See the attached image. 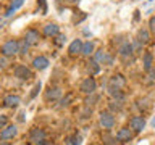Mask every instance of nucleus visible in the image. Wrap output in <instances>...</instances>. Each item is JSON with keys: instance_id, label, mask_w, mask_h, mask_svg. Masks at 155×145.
<instances>
[{"instance_id": "nucleus-13", "label": "nucleus", "mask_w": 155, "mask_h": 145, "mask_svg": "<svg viewBox=\"0 0 155 145\" xmlns=\"http://www.w3.org/2000/svg\"><path fill=\"white\" fill-rule=\"evenodd\" d=\"M44 34L48 36V37H55V36L60 34V27H58L55 23H48V24L44 26Z\"/></svg>"}, {"instance_id": "nucleus-12", "label": "nucleus", "mask_w": 155, "mask_h": 145, "mask_svg": "<svg viewBox=\"0 0 155 145\" xmlns=\"http://www.w3.org/2000/svg\"><path fill=\"white\" fill-rule=\"evenodd\" d=\"M19 103H21V98H19L18 95H7L3 98V105L7 106V108H16Z\"/></svg>"}, {"instance_id": "nucleus-35", "label": "nucleus", "mask_w": 155, "mask_h": 145, "mask_svg": "<svg viewBox=\"0 0 155 145\" xmlns=\"http://www.w3.org/2000/svg\"><path fill=\"white\" fill-rule=\"evenodd\" d=\"M0 145H12L10 142H5V140H2V142H0Z\"/></svg>"}, {"instance_id": "nucleus-10", "label": "nucleus", "mask_w": 155, "mask_h": 145, "mask_svg": "<svg viewBox=\"0 0 155 145\" xmlns=\"http://www.w3.org/2000/svg\"><path fill=\"white\" fill-rule=\"evenodd\" d=\"M131 139H133V132H131L129 127H123L116 132V140L118 142H129Z\"/></svg>"}, {"instance_id": "nucleus-33", "label": "nucleus", "mask_w": 155, "mask_h": 145, "mask_svg": "<svg viewBox=\"0 0 155 145\" xmlns=\"http://www.w3.org/2000/svg\"><path fill=\"white\" fill-rule=\"evenodd\" d=\"M24 114H26L24 111H23V113H19V121H24Z\"/></svg>"}, {"instance_id": "nucleus-6", "label": "nucleus", "mask_w": 155, "mask_h": 145, "mask_svg": "<svg viewBox=\"0 0 155 145\" xmlns=\"http://www.w3.org/2000/svg\"><path fill=\"white\" fill-rule=\"evenodd\" d=\"M129 126H131V129H133L134 132H142L144 127H145L144 116H133L131 121H129Z\"/></svg>"}, {"instance_id": "nucleus-37", "label": "nucleus", "mask_w": 155, "mask_h": 145, "mask_svg": "<svg viewBox=\"0 0 155 145\" xmlns=\"http://www.w3.org/2000/svg\"><path fill=\"white\" fill-rule=\"evenodd\" d=\"M68 2H79V0H68Z\"/></svg>"}, {"instance_id": "nucleus-29", "label": "nucleus", "mask_w": 155, "mask_h": 145, "mask_svg": "<svg viewBox=\"0 0 155 145\" xmlns=\"http://www.w3.org/2000/svg\"><path fill=\"white\" fill-rule=\"evenodd\" d=\"M39 3H41V7H42V13L45 14L47 13V3H45V0H39Z\"/></svg>"}, {"instance_id": "nucleus-28", "label": "nucleus", "mask_w": 155, "mask_h": 145, "mask_svg": "<svg viewBox=\"0 0 155 145\" xmlns=\"http://www.w3.org/2000/svg\"><path fill=\"white\" fill-rule=\"evenodd\" d=\"M7 124H8V116H5V114H0V129H3Z\"/></svg>"}, {"instance_id": "nucleus-34", "label": "nucleus", "mask_w": 155, "mask_h": 145, "mask_svg": "<svg viewBox=\"0 0 155 145\" xmlns=\"http://www.w3.org/2000/svg\"><path fill=\"white\" fill-rule=\"evenodd\" d=\"M36 145H50V143L45 142V140H42V142H39V143H36Z\"/></svg>"}, {"instance_id": "nucleus-23", "label": "nucleus", "mask_w": 155, "mask_h": 145, "mask_svg": "<svg viewBox=\"0 0 155 145\" xmlns=\"http://www.w3.org/2000/svg\"><path fill=\"white\" fill-rule=\"evenodd\" d=\"M108 92H110V95H111V97H115V98H118V100L123 98V92L120 90V87H113V85H110Z\"/></svg>"}, {"instance_id": "nucleus-20", "label": "nucleus", "mask_w": 155, "mask_h": 145, "mask_svg": "<svg viewBox=\"0 0 155 145\" xmlns=\"http://www.w3.org/2000/svg\"><path fill=\"white\" fill-rule=\"evenodd\" d=\"M110 85H113V87H123L124 85V79H123V76H113L111 77V81H110Z\"/></svg>"}, {"instance_id": "nucleus-27", "label": "nucleus", "mask_w": 155, "mask_h": 145, "mask_svg": "<svg viewBox=\"0 0 155 145\" xmlns=\"http://www.w3.org/2000/svg\"><path fill=\"white\" fill-rule=\"evenodd\" d=\"M71 100H73V95H71V94H68L65 98H61V100H60V108H63V106H68Z\"/></svg>"}, {"instance_id": "nucleus-16", "label": "nucleus", "mask_w": 155, "mask_h": 145, "mask_svg": "<svg viewBox=\"0 0 155 145\" xmlns=\"http://www.w3.org/2000/svg\"><path fill=\"white\" fill-rule=\"evenodd\" d=\"M82 142V137L79 134H73V135H68L65 139V145H81Z\"/></svg>"}, {"instance_id": "nucleus-3", "label": "nucleus", "mask_w": 155, "mask_h": 145, "mask_svg": "<svg viewBox=\"0 0 155 145\" xmlns=\"http://www.w3.org/2000/svg\"><path fill=\"white\" fill-rule=\"evenodd\" d=\"M16 134H18V127L16 126H13V124H7L5 127L0 130V140H12L13 137H16Z\"/></svg>"}, {"instance_id": "nucleus-22", "label": "nucleus", "mask_w": 155, "mask_h": 145, "mask_svg": "<svg viewBox=\"0 0 155 145\" xmlns=\"http://www.w3.org/2000/svg\"><path fill=\"white\" fill-rule=\"evenodd\" d=\"M89 71H91V76H94V74H97V72L100 71L99 61H97V60H91V61H89Z\"/></svg>"}, {"instance_id": "nucleus-7", "label": "nucleus", "mask_w": 155, "mask_h": 145, "mask_svg": "<svg viewBox=\"0 0 155 145\" xmlns=\"http://www.w3.org/2000/svg\"><path fill=\"white\" fill-rule=\"evenodd\" d=\"M100 124L104 126L105 129H111L115 126V116L110 113V111H102L100 113Z\"/></svg>"}, {"instance_id": "nucleus-11", "label": "nucleus", "mask_w": 155, "mask_h": 145, "mask_svg": "<svg viewBox=\"0 0 155 145\" xmlns=\"http://www.w3.org/2000/svg\"><path fill=\"white\" fill-rule=\"evenodd\" d=\"M95 60L99 63H104V65H113V56L108 55V53L104 52V50H99L95 53Z\"/></svg>"}, {"instance_id": "nucleus-25", "label": "nucleus", "mask_w": 155, "mask_h": 145, "mask_svg": "<svg viewBox=\"0 0 155 145\" xmlns=\"http://www.w3.org/2000/svg\"><path fill=\"white\" fill-rule=\"evenodd\" d=\"M41 89H42V84H41V82H37V84L32 87V92H31V95H29V98H36L37 94H39V90H41Z\"/></svg>"}, {"instance_id": "nucleus-9", "label": "nucleus", "mask_w": 155, "mask_h": 145, "mask_svg": "<svg viewBox=\"0 0 155 145\" xmlns=\"http://www.w3.org/2000/svg\"><path fill=\"white\" fill-rule=\"evenodd\" d=\"M29 140L34 142V143H39V142H42V140H45V130L39 129V127L32 129L31 134H29Z\"/></svg>"}, {"instance_id": "nucleus-24", "label": "nucleus", "mask_w": 155, "mask_h": 145, "mask_svg": "<svg viewBox=\"0 0 155 145\" xmlns=\"http://www.w3.org/2000/svg\"><path fill=\"white\" fill-rule=\"evenodd\" d=\"M144 68L147 71H150V68H152V53H144Z\"/></svg>"}, {"instance_id": "nucleus-26", "label": "nucleus", "mask_w": 155, "mask_h": 145, "mask_svg": "<svg viewBox=\"0 0 155 145\" xmlns=\"http://www.w3.org/2000/svg\"><path fill=\"white\" fill-rule=\"evenodd\" d=\"M139 42H140V44L149 42V32H147V31H144V29L139 32Z\"/></svg>"}, {"instance_id": "nucleus-1", "label": "nucleus", "mask_w": 155, "mask_h": 145, "mask_svg": "<svg viewBox=\"0 0 155 145\" xmlns=\"http://www.w3.org/2000/svg\"><path fill=\"white\" fill-rule=\"evenodd\" d=\"M0 53H2L3 56H15L18 53V40H7L3 44L2 47H0Z\"/></svg>"}, {"instance_id": "nucleus-4", "label": "nucleus", "mask_w": 155, "mask_h": 145, "mask_svg": "<svg viewBox=\"0 0 155 145\" xmlns=\"http://www.w3.org/2000/svg\"><path fill=\"white\" fill-rule=\"evenodd\" d=\"M79 89L81 92H84V94H94V92L97 90V82L94 77H87V79H84L81 82V85H79Z\"/></svg>"}, {"instance_id": "nucleus-21", "label": "nucleus", "mask_w": 155, "mask_h": 145, "mask_svg": "<svg viewBox=\"0 0 155 145\" xmlns=\"http://www.w3.org/2000/svg\"><path fill=\"white\" fill-rule=\"evenodd\" d=\"M28 48H29V44L21 39V40H18V53L19 55H24V53H28Z\"/></svg>"}, {"instance_id": "nucleus-2", "label": "nucleus", "mask_w": 155, "mask_h": 145, "mask_svg": "<svg viewBox=\"0 0 155 145\" xmlns=\"http://www.w3.org/2000/svg\"><path fill=\"white\" fill-rule=\"evenodd\" d=\"M13 72H15V77H18L21 81H29L32 77V71L26 65H16Z\"/></svg>"}, {"instance_id": "nucleus-31", "label": "nucleus", "mask_w": 155, "mask_h": 145, "mask_svg": "<svg viewBox=\"0 0 155 145\" xmlns=\"http://www.w3.org/2000/svg\"><path fill=\"white\" fill-rule=\"evenodd\" d=\"M149 24H150V31H152V32H155V18H150Z\"/></svg>"}, {"instance_id": "nucleus-18", "label": "nucleus", "mask_w": 155, "mask_h": 145, "mask_svg": "<svg viewBox=\"0 0 155 145\" xmlns=\"http://www.w3.org/2000/svg\"><path fill=\"white\" fill-rule=\"evenodd\" d=\"M133 50H134L133 45H131L129 42H124L123 45L120 47V55H121V56H128V55H131V53H133Z\"/></svg>"}, {"instance_id": "nucleus-8", "label": "nucleus", "mask_w": 155, "mask_h": 145, "mask_svg": "<svg viewBox=\"0 0 155 145\" xmlns=\"http://www.w3.org/2000/svg\"><path fill=\"white\" fill-rule=\"evenodd\" d=\"M48 65H50V61H48L47 56H36L32 60V68L37 71H44Z\"/></svg>"}, {"instance_id": "nucleus-17", "label": "nucleus", "mask_w": 155, "mask_h": 145, "mask_svg": "<svg viewBox=\"0 0 155 145\" xmlns=\"http://www.w3.org/2000/svg\"><path fill=\"white\" fill-rule=\"evenodd\" d=\"M23 3H24V0H13V3L10 5V8L7 10V13H5V16H12V14L16 11L18 8L23 7Z\"/></svg>"}, {"instance_id": "nucleus-36", "label": "nucleus", "mask_w": 155, "mask_h": 145, "mask_svg": "<svg viewBox=\"0 0 155 145\" xmlns=\"http://www.w3.org/2000/svg\"><path fill=\"white\" fill-rule=\"evenodd\" d=\"M152 126H153V127H155V119H152Z\"/></svg>"}, {"instance_id": "nucleus-32", "label": "nucleus", "mask_w": 155, "mask_h": 145, "mask_svg": "<svg viewBox=\"0 0 155 145\" xmlns=\"http://www.w3.org/2000/svg\"><path fill=\"white\" fill-rule=\"evenodd\" d=\"M65 40H66V37H65V36H60V34H58V40H57L58 45H61V44L65 42Z\"/></svg>"}, {"instance_id": "nucleus-14", "label": "nucleus", "mask_w": 155, "mask_h": 145, "mask_svg": "<svg viewBox=\"0 0 155 145\" xmlns=\"http://www.w3.org/2000/svg\"><path fill=\"white\" fill-rule=\"evenodd\" d=\"M61 97V90L58 89V87H50L47 92H45V98L48 100V102H53V100H58Z\"/></svg>"}, {"instance_id": "nucleus-5", "label": "nucleus", "mask_w": 155, "mask_h": 145, "mask_svg": "<svg viewBox=\"0 0 155 145\" xmlns=\"http://www.w3.org/2000/svg\"><path fill=\"white\" fill-rule=\"evenodd\" d=\"M23 39L29 44V45H37V44L41 42V34H39L37 29H29V31H26Z\"/></svg>"}, {"instance_id": "nucleus-30", "label": "nucleus", "mask_w": 155, "mask_h": 145, "mask_svg": "<svg viewBox=\"0 0 155 145\" xmlns=\"http://www.w3.org/2000/svg\"><path fill=\"white\" fill-rule=\"evenodd\" d=\"M8 65V61H7V58H5L3 55L0 56V68H3V66H7Z\"/></svg>"}, {"instance_id": "nucleus-19", "label": "nucleus", "mask_w": 155, "mask_h": 145, "mask_svg": "<svg viewBox=\"0 0 155 145\" xmlns=\"http://www.w3.org/2000/svg\"><path fill=\"white\" fill-rule=\"evenodd\" d=\"M94 52V44L92 42H84L82 44V48H81V53L86 56H91V53Z\"/></svg>"}, {"instance_id": "nucleus-15", "label": "nucleus", "mask_w": 155, "mask_h": 145, "mask_svg": "<svg viewBox=\"0 0 155 145\" xmlns=\"http://www.w3.org/2000/svg\"><path fill=\"white\" fill-rule=\"evenodd\" d=\"M81 48H82V42L79 39H76V40H73L70 44V47H68V52L71 53V55H76V53H81Z\"/></svg>"}]
</instances>
